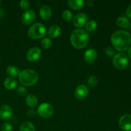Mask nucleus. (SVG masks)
Masks as SVG:
<instances>
[{
  "label": "nucleus",
  "mask_w": 131,
  "mask_h": 131,
  "mask_svg": "<svg viewBox=\"0 0 131 131\" xmlns=\"http://www.w3.org/2000/svg\"><path fill=\"white\" fill-rule=\"evenodd\" d=\"M111 42L116 50L125 51L131 44V35L127 31H116L111 35Z\"/></svg>",
  "instance_id": "f257e3e1"
},
{
  "label": "nucleus",
  "mask_w": 131,
  "mask_h": 131,
  "mask_svg": "<svg viewBox=\"0 0 131 131\" xmlns=\"http://www.w3.org/2000/svg\"><path fill=\"white\" fill-rule=\"evenodd\" d=\"M89 42V35L86 31L77 29L73 31L70 35V42L74 47L81 49L87 46Z\"/></svg>",
  "instance_id": "f03ea898"
},
{
  "label": "nucleus",
  "mask_w": 131,
  "mask_h": 131,
  "mask_svg": "<svg viewBox=\"0 0 131 131\" xmlns=\"http://www.w3.org/2000/svg\"><path fill=\"white\" fill-rule=\"evenodd\" d=\"M20 83L25 86H32L37 83L38 74L31 69H26L20 72L19 75Z\"/></svg>",
  "instance_id": "7ed1b4c3"
},
{
  "label": "nucleus",
  "mask_w": 131,
  "mask_h": 131,
  "mask_svg": "<svg viewBox=\"0 0 131 131\" xmlns=\"http://www.w3.org/2000/svg\"><path fill=\"white\" fill-rule=\"evenodd\" d=\"M46 28L42 23H37L29 28L28 31V36L31 39L37 40L43 38L46 34Z\"/></svg>",
  "instance_id": "20e7f679"
},
{
  "label": "nucleus",
  "mask_w": 131,
  "mask_h": 131,
  "mask_svg": "<svg viewBox=\"0 0 131 131\" xmlns=\"http://www.w3.org/2000/svg\"><path fill=\"white\" fill-rule=\"evenodd\" d=\"M113 65L116 69L119 70L125 69L129 64L128 56L124 52H119L116 54L113 58Z\"/></svg>",
  "instance_id": "39448f33"
},
{
  "label": "nucleus",
  "mask_w": 131,
  "mask_h": 131,
  "mask_svg": "<svg viewBox=\"0 0 131 131\" xmlns=\"http://www.w3.org/2000/svg\"><path fill=\"white\" fill-rule=\"evenodd\" d=\"M37 113L41 117L48 118L53 115L54 108L50 104L44 102L38 106Z\"/></svg>",
  "instance_id": "423d86ee"
},
{
  "label": "nucleus",
  "mask_w": 131,
  "mask_h": 131,
  "mask_svg": "<svg viewBox=\"0 0 131 131\" xmlns=\"http://www.w3.org/2000/svg\"><path fill=\"white\" fill-rule=\"evenodd\" d=\"M119 126L124 131L131 130V115L125 114L119 120Z\"/></svg>",
  "instance_id": "0eeeda50"
},
{
  "label": "nucleus",
  "mask_w": 131,
  "mask_h": 131,
  "mask_svg": "<svg viewBox=\"0 0 131 131\" xmlns=\"http://www.w3.org/2000/svg\"><path fill=\"white\" fill-rule=\"evenodd\" d=\"M88 22V17L84 13H79L73 17V24L77 28H82Z\"/></svg>",
  "instance_id": "6e6552de"
},
{
  "label": "nucleus",
  "mask_w": 131,
  "mask_h": 131,
  "mask_svg": "<svg viewBox=\"0 0 131 131\" xmlns=\"http://www.w3.org/2000/svg\"><path fill=\"white\" fill-rule=\"evenodd\" d=\"M36 19V15L31 10H26L21 17L22 23L25 25H29L34 23Z\"/></svg>",
  "instance_id": "1a4fd4ad"
},
{
  "label": "nucleus",
  "mask_w": 131,
  "mask_h": 131,
  "mask_svg": "<svg viewBox=\"0 0 131 131\" xmlns=\"http://www.w3.org/2000/svg\"><path fill=\"white\" fill-rule=\"evenodd\" d=\"M89 93L88 87L84 84H80L75 90L74 96L78 100H83L85 99Z\"/></svg>",
  "instance_id": "9d476101"
},
{
  "label": "nucleus",
  "mask_w": 131,
  "mask_h": 131,
  "mask_svg": "<svg viewBox=\"0 0 131 131\" xmlns=\"http://www.w3.org/2000/svg\"><path fill=\"white\" fill-rule=\"evenodd\" d=\"M41 56V50L38 47H32L26 54L27 60L31 62L37 61Z\"/></svg>",
  "instance_id": "9b49d317"
},
{
  "label": "nucleus",
  "mask_w": 131,
  "mask_h": 131,
  "mask_svg": "<svg viewBox=\"0 0 131 131\" xmlns=\"http://www.w3.org/2000/svg\"><path fill=\"white\" fill-rule=\"evenodd\" d=\"M97 58V52L95 49H88L84 52V59L86 63L92 64L95 61Z\"/></svg>",
  "instance_id": "f8f14e48"
},
{
  "label": "nucleus",
  "mask_w": 131,
  "mask_h": 131,
  "mask_svg": "<svg viewBox=\"0 0 131 131\" xmlns=\"http://www.w3.org/2000/svg\"><path fill=\"white\" fill-rule=\"evenodd\" d=\"M12 116V110L8 105H3L0 107V118L3 120H8Z\"/></svg>",
  "instance_id": "ddd939ff"
},
{
  "label": "nucleus",
  "mask_w": 131,
  "mask_h": 131,
  "mask_svg": "<svg viewBox=\"0 0 131 131\" xmlns=\"http://www.w3.org/2000/svg\"><path fill=\"white\" fill-rule=\"evenodd\" d=\"M39 14L42 19L47 20L51 17L52 11H51V9L49 6H47V5H43L40 8Z\"/></svg>",
  "instance_id": "4468645a"
},
{
  "label": "nucleus",
  "mask_w": 131,
  "mask_h": 131,
  "mask_svg": "<svg viewBox=\"0 0 131 131\" xmlns=\"http://www.w3.org/2000/svg\"><path fill=\"white\" fill-rule=\"evenodd\" d=\"M17 81L14 78L8 77L4 81V86H5V88L9 90H12L15 89L17 86Z\"/></svg>",
  "instance_id": "2eb2a0df"
},
{
  "label": "nucleus",
  "mask_w": 131,
  "mask_h": 131,
  "mask_svg": "<svg viewBox=\"0 0 131 131\" xmlns=\"http://www.w3.org/2000/svg\"><path fill=\"white\" fill-rule=\"evenodd\" d=\"M61 29L58 25H52L49 28L48 30V35L50 38H57L61 34Z\"/></svg>",
  "instance_id": "dca6fc26"
},
{
  "label": "nucleus",
  "mask_w": 131,
  "mask_h": 131,
  "mask_svg": "<svg viewBox=\"0 0 131 131\" xmlns=\"http://www.w3.org/2000/svg\"><path fill=\"white\" fill-rule=\"evenodd\" d=\"M84 2L83 0H69L68 1L69 6L70 8L74 10H79L84 6Z\"/></svg>",
  "instance_id": "f3484780"
},
{
  "label": "nucleus",
  "mask_w": 131,
  "mask_h": 131,
  "mask_svg": "<svg viewBox=\"0 0 131 131\" xmlns=\"http://www.w3.org/2000/svg\"><path fill=\"white\" fill-rule=\"evenodd\" d=\"M116 23L118 26L122 28H128L130 25V22L128 18L126 17H119L116 19Z\"/></svg>",
  "instance_id": "a211bd4d"
},
{
  "label": "nucleus",
  "mask_w": 131,
  "mask_h": 131,
  "mask_svg": "<svg viewBox=\"0 0 131 131\" xmlns=\"http://www.w3.org/2000/svg\"><path fill=\"white\" fill-rule=\"evenodd\" d=\"M27 105L30 107H35L38 105V99L33 94L28 95L26 99Z\"/></svg>",
  "instance_id": "6ab92c4d"
},
{
  "label": "nucleus",
  "mask_w": 131,
  "mask_h": 131,
  "mask_svg": "<svg viewBox=\"0 0 131 131\" xmlns=\"http://www.w3.org/2000/svg\"><path fill=\"white\" fill-rule=\"evenodd\" d=\"M20 71L17 67L13 66H9L6 69V74H8V76L10 78H15V77L19 76V74H20Z\"/></svg>",
  "instance_id": "aec40b11"
},
{
  "label": "nucleus",
  "mask_w": 131,
  "mask_h": 131,
  "mask_svg": "<svg viewBox=\"0 0 131 131\" xmlns=\"http://www.w3.org/2000/svg\"><path fill=\"white\" fill-rule=\"evenodd\" d=\"M19 131H35V128L30 122H25L21 124Z\"/></svg>",
  "instance_id": "412c9836"
},
{
  "label": "nucleus",
  "mask_w": 131,
  "mask_h": 131,
  "mask_svg": "<svg viewBox=\"0 0 131 131\" xmlns=\"http://www.w3.org/2000/svg\"><path fill=\"white\" fill-rule=\"evenodd\" d=\"M97 23L94 20H90L85 24V29L88 32H93L97 29Z\"/></svg>",
  "instance_id": "4be33fe9"
},
{
  "label": "nucleus",
  "mask_w": 131,
  "mask_h": 131,
  "mask_svg": "<svg viewBox=\"0 0 131 131\" xmlns=\"http://www.w3.org/2000/svg\"><path fill=\"white\" fill-rule=\"evenodd\" d=\"M52 40L49 38H43L41 41V46L44 49H49L52 46Z\"/></svg>",
  "instance_id": "5701e85b"
},
{
  "label": "nucleus",
  "mask_w": 131,
  "mask_h": 131,
  "mask_svg": "<svg viewBox=\"0 0 131 131\" xmlns=\"http://www.w3.org/2000/svg\"><path fill=\"white\" fill-rule=\"evenodd\" d=\"M87 83H88V85L90 87L93 88V87L95 86L97 84V83H98V79H97V78L96 76H95V75H92V76H90L88 78Z\"/></svg>",
  "instance_id": "b1692460"
},
{
  "label": "nucleus",
  "mask_w": 131,
  "mask_h": 131,
  "mask_svg": "<svg viewBox=\"0 0 131 131\" xmlns=\"http://www.w3.org/2000/svg\"><path fill=\"white\" fill-rule=\"evenodd\" d=\"M62 17L65 21L69 22L72 20V14L69 10H66L63 12L62 14Z\"/></svg>",
  "instance_id": "393cba45"
},
{
  "label": "nucleus",
  "mask_w": 131,
  "mask_h": 131,
  "mask_svg": "<svg viewBox=\"0 0 131 131\" xmlns=\"http://www.w3.org/2000/svg\"><path fill=\"white\" fill-rule=\"evenodd\" d=\"M19 6L23 10H28L29 6H30V3H29V1H27V0H22L19 3Z\"/></svg>",
  "instance_id": "a878e982"
},
{
  "label": "nucleus",
  "mask_w": 131,
  "mask_h": 131,
  "mask_svg": "<svg viewBox=\"0 0 131 131\" xmlns=\"http://www.w3.org/2000/svg\"><path fill=\"white\" fill-rule=\"evenodd\" d=\"M105 54L108 57H113L115 55V49L112 47H107L105 49Z\"/></svg>",
  "instance_id": "bb28decb"
},
{
  "label": "nucleus",
  "mask_w": 131,
  "mask_h": 131,
  "mask_svg": "<svg viewBox=\"0 0 131 131\" xmlns=\"http://www.w3.org/2000/svg\"><path fill=\"white\" fill-rule=\"evenodd\" d=\"M17 93L20 96L23 97V96H25L27 94V90L24 86H20L18 87L17 89Z\"/></svg>",
  "instance_id": "cd10ccee"
},
{
  "label": "nucleus",
  "mask_w": 131,
  "mask_h": 131,
  "mask_svg": "<svg viewBox=\"0 0 131 131\" xmlns=\"http://www.w3.org/2000/svg\"><path fill=\"white\" fill-rule=\"evenodd\" d=\"M1 130L2 131H12V125L10 123L6 122L1 127Z\"/></svg>",
  "instance_id": "c85d7f7f"
},
{
  "label": "nucleus",
  "mask_w": 131,
  "mask_h": 131,
  "mask_svg": "<svg viewBox=\"0 0 131 131\" xmlns=\"http://www.w3.org/2000/svg\"><path fill=\"white\" fill-rule=\"evenodd\" d=\"M27 115H28V116H29V117L33 118L36 116L37 113H36V111H35V110H29V111H28V113H27Z\"/></svg>",
  "instance_id": "c756f323"
},
{
  "label": "nucleus",
  "mask_w": 131,
  "mask_h": 131,
  "mask_svg": "<svg viewBox=\"0 0 131 131\" xmlns=\"http://www.w3.org/2000/svg\"><path fill=\"white\" fill-rule=\"evenodd\" d=\"M126 15L127 16L131 18V4L127 7L126 10Z\"/></svg>",
  "instance_id": "7c9ffc66"
},
{
  "label": "nucleus",
  "mask_w": 131,
  "mask_h": 131,
  "mask_svg": "<svg viewBox=\"0 0 131 131\" xmlns=\"http://www.w3.org/2000/svg\"><path fill=\"white\" fill-rule=\"evenodd\" d=\"M5 13L3 8H0V19H3L5 17Z\"/></svg>",
  "instance_id": "2f4dec72"
},
{
  "label": "nucleus",
  "mask_w": 131,
  "mask_h": 131,
  "mask_svg": "<svg viewBox=\"0 0 131 131\" xmlns=\"http://www.w3.org/2000/svg\"><path fill=\"white\" fill-rule=\"evenodd\" d=\"M127 54H128V56H129V58H131V46L130 47H129V48L128 49Z\"/></svg>",
  "instance_id": "473e14b6"
},
{
  "label": "nucleus",
  "mask_w": 131,
  "mask_h": 131,
  "mask_svg": "<svg viewBox=\"0 0 131 131\" xmlns=\"http://www.w3.org/2000/svg\"><path fill=\"white\" fill-rule=\"evenodd\" d=\"M130 28H131V24H130Z\"/></svg>",
  "instance_id": "72a5a7b5"
},
{
  "label": "nucleus",
  "mask_w": 131,
  "mask_h": 131,
  "mask_svg": "<svg viewBox=\"0 0 131 131\" xmlns=\"http://www.w3.org/2000/svg\"><path fill=\"white\" fill-rule=\"evenodd\" d=\"M0 3H1V1H0Z\"/></svg>",
  "instance_id": "f704fd0d"
},
{
  "label": "nucleus",
  "mask_w": 131,
  "mask_h": 131,
  "mask_svg": "<svg viewBox=\"0 0 131 131\" xmlns=\"http://www.w3.org/2000/svg\"><path fill=\"white\" fill-rule=\"evenodd\" d=\"M130 66H131V63H130Z\"/></svg>",
  "instance_id": "c9c22d12"
}]
</instances>
